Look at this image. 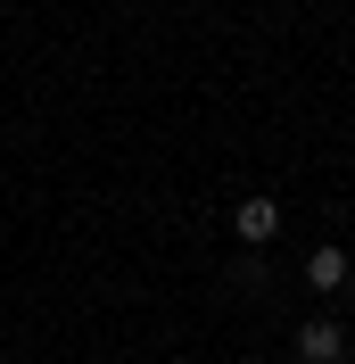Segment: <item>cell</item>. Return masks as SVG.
Instances as JSON below:
<instances>
[{
    "mask_svg": "<svg viewBox=\"0 0 355 364\" xmlns=\"http://www.w3.org/2000/svg\"><path fill=\"white\" fill-rule=\"evenodd\" d=\"M297 364H347V331H339L331 315H314L306 331H297Z\"/></svg>",
    "mask_w": 355,
    "mask_h": 364,
    "instance_id": "6da1fadb",
    "label": "cell"
},
{
    "mask_svg": "<svg viewBox=\"0 0 355 364\" xmlns=\"http://www.w3.org/2000/svg\"><path fill=\"white\" fill-rule=\"evenodd\" d=\"M347 273H355V257H347V249H331V240L306 257V282H314V290H347Z\"/></svg>",
    "mask_w": 355,
    "mask_h": 364,
    "instance_id": "3957f363",
    "label": "cell"
},
{
    "mask_svg": "<svg viewBox=\"0 0 355 364\" xmlns=\"http://www.w3.org/2000/svg\"><path fill=\"white\" fill-rule=\"evenodd\" d=\"M347 290H355V273H347Z\"/></svg>",
    "mask_w": 355,
    "mask_h": 364,
    "instance_id": "277c9868",
    "label": "cell"
},
{
    "mask_svg": "<svg viewBox=\"0 0 355 364\" xmlns=\"http://www.w3.org/2000/svg\"><path fill=\"white\" fill-rule=\"evenodd\" d=\"M231 232H240L248 249H265L273 232H281V207H273L265 191H256V199H240V207H231Z\"/></svg>",
    "mask_w": 355,
    "mask_h": 364,
    "instance_id": "7a4b0ae2",
    "label": "cell"
}]
</instances>
